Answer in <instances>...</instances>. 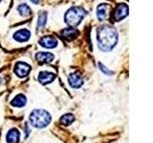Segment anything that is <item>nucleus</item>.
<instances>
[{"label":"nucleus","instance_id":"nucleus-1","mask_svg":"<svg viewBox=\"0 0 153 143\" xmlns=\"http://www.w3.org/2000/svg\"><path fill=\"white\" fill-rule=\"evenodd\" d=\"M97 38L100 50L102 52H109L117 44L118 32L114 27L104 25L99 28Z\"/></svg>","mask_w":153,"mask_h":143},{"label":"nucleus","instance_id":"nucleus-2","mask_svg":"<svg viewBox=\"0 0 153 143\" xmlns=\"http://www.w3.org/2000/svg\"><path fill=\"white\" fill-rule=\"evenodd\" d=\"M51 114L44 110H35L30 114V122L35 128L42 129L51 122Z\"/></svg>","mask_w":153,"mask_h":143},{"label":"nucleus","instance_id":"nucleus-3","mask_svg":"<svg viewBox=\"0 0 153 143\" xmlns=\"http://www.w3.org/2000/svg\"><path fill=\"white\" fill-rule=\"evenodd\" d=\"M87 14L85 10L79 7H74L69 9L68 11L65 13V22L67 25H69L71 27L78 26L79 24L81 22V20L85 17V15Z\"/></svg>","mask_w":153,"mask_h":143},{"label":"nucleus","instance_id":"nucleus-4","mask_svg":"<svg viewBox=\"0 0 153 143\" xmlns=\"http://www.w3.org/2000/svg\"><path fill=\"white\" fill-rule=\"evenodd\" d=\"M31 71V66L25 63V62H17L14 66V73L18 76V77L23 78L26 77L28 74Z\"/></svg>","mask_w":153,"mask_h":143},{"label":"nucleus","instance_id":"nucleus-5","mask_svg":"<svg viewBox=\"0 0 153 143\" xmlns=\"http://www.w3.org/2000/svg\"><path fill=\"white\" fill-rule=\"evenodd\" d=\"M128 15V6L126 4H120L114 12V20L121 21Z\"/></svg>","mask_w":153,"mask_h":143},{"label":"nucleus","instance_id":"nucleus-6","mask_svg":"<svg viewBox=\"0 0 153 143\" xmlns=\"http://www.w3.org/2000/svg\"><path fill=\"white\" fill-rule=\"evenodd\" d=\"M68 82L71 87L73 88H80L83 84V78L79 74H71L68 77Z\"/></svg>","mask_w":153,"mask_h":143},{"label":"nucleus","instance_id":"nucleus-7","mask_svg":"<svg viewBox=\"0 0 153 143\" xmlns=\"http://www.w3.org/2000/svg\"><path fill=\"white\" fill-rule=\"evenodd\" d=\"M55 78H56V74L50 73V72H40L39 74H38V81L42 85H46L53 82Z\"/></svg>","mask_w":153,"mask_h":143},{"label":"nucleus","instance_id":"nucleus-8","mask_svg":"<svg viewBox=\"0 0 153 143\" xmlns=\"http://www.w3.org/2000/svg\"><path fill=\"white\" fill-rule=\"evenodd\" d=\"M39 44L47 49H53V48L56 47L57 40L54 36H44L39 40Z\"/></svg>","mask_w":153,"mask_h":143},{"label":"nucleus","instance_id":"nucleus-9","mask_svg":"<svg viewBox=\"0 0 153 143\" xmlns=\"http://www.w3.org/2000/svg\"><path fill=\"white\" fill-rule=\"evenodd\" d=\"M36 60L39 62V63L45 64V63H51V62L54 60L55 56L51 52H37L36 55Z\"/></svg>","mask_w":153,"mask_h":143},{"label":"nucleus","instance_id":"nucleus-10","mask_svg":"<svg viewBox=\"0 0 153 143\" xmlns=\"http://www.w3.org/2000/svg\"><path fill=\"white\" fill-rule=\"evenodd\" d=\"M30 37H31V32L30 31L26 30V29L19 30L13 35V38L18 42H26L30 39Z\"/></svg>","mask_w":153,"mask_h":143},{"label":"nucleus","instance_id":"nucleus-11","mask_svg":"<svg viewBox=\"0 0 153 143\" xmlns=\"http://www.w3.org/2000/svg\"><path fill=\"white\" fill-rule=\"evenodd\" d=\"M108 10L109 6L107 4L102 3L100 4L98 8H97V16L100 21H103L105 18L107 17V13H108Z\"/></svg>","mask_w":153,"mask_h":143},{"label":"nucleus","instance_id":"nucleus-12","mask_svg":"<svg viewBox=\"0 0 153 143\" xmlns=\"http://www.w3.org/2000/svg\"><path fill=\"white\" fill-rule=\"evenodd\" d=\"M60 35L62 37H64L65 39L72 40V39H74V38H76V36H78L79 32L73 28H66L60 32Z\"/></svg>","mask_w":153,"mask_h":143},{"label":"nucleus","instance_id":"nucleus-13","mask_svg":"<svg viewBox=\"0 0 153 143\" xmlns=\"http://www.w3.org/2000/svg\"><path fill=\"white\" fill-rule=\"evenodd\" d=\"M20 133L16 129H11L7 133V142L8 143H18Z\"/></svg>","mask_w":153,"mask_h":143},{"label":"nucleus","instance_id":"nucleus-14","mask_svg":"<svg viewBox=\"0 0 153 143\" xmlns=\"http://www.w3.org/2000/svg\"><path fill=\"white\" fill-rule=\"evenodd\" d=\"M27 102V99H26V97L23 94H18L16 95V97H14L13 100H12V105L13 107H17V108H21L23 107L24 105L26 104Z\"/></svg>","mask_w":153,"mask_h":143},{"label":"nucleus","instance_id":"nucleus-15","mask_svg":"<svg viewBox=\"0 0 153 143\" xmlns=\"http://www.w3.org/2000/svg\"><path fill=\"white\" fill-rule=\"evenodd\" d=\"M17 11L22 16H29V15H31V13H32L31 8L29 7L27 4H20L17 8Z\"/></svg>","mask_w":153,"mask_h":143},{"label":"nucleus","instance_id":"nucleus-16","mask_svg":"<svg viewBox=\"0 0 153 143\" xmlns=\"http://www.w3.org/2000/svg\"><path fill=\"white\" fill-rule=\"evenodd\" d=\"M47 22V13L46 12H41L38 15V20H37V28H43L46 25Z\"/></svg>","mask_w":153,"mask_h":143},{"label":"nucleus","instance_id":"nucleus-17","mask_svg":"<svg viewBox=\"0 0 153 143\" xmlns=\"http://www.w3.org/2000/svg\"><path fill=\"white\" fill-rule=\"evenodd\" d=\"M74 116L73 114H64V116H62L60 117V122L62 124H64V125H70V124L74 121Z\"/></svg>","mask_w":153,"mask_h":143},{"label":"nucleus","instance_id":"nucleus-18","mask_svg":"<svg viewBox=\"0 0 153 143\" xmlns=\"http://www.w3.org/2000/svg\"><path fill=\"white\" fill-rule=\"evenodd\" d=\"M99 67H100V71L103 72V73H104L105 74H108V75H112V74H113V72L109 71V70L106 68V67L103 66V64H102V63H99Z\"/></svg>","mask_w":153,"mask_h":143},{"label":"nucleus","instance_id":"nucleus-19","mask_svg":"<svg viewBox=\"0 0 153 143\" xmlns=\"http://www.w3.org/2000/svg\"><path fill=\"white\" fill-rule=\"evenodd\" d=\"M31 1H32L33 3H35V4H37L38 2H39V0H31Z\"/></svg>","mask_w":153,"mask_h":143},{"label":"nucleus","instance_id":"nucleus-20","mask_svg":"<svg viewBox=\"0 0 153 143\" xmlns=\"http://www.w3.org/2000/svg\"><path fill=\"white\" fill-rule=\"evenodd\" d=\"M0 2H1V0H0Z\"/></svg>","mask_w":153,"mask_h":143}]
</instances>
